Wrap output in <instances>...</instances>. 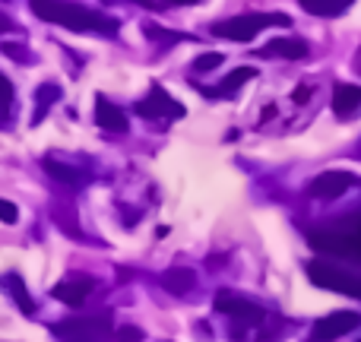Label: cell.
I'll use <instances>...</instances> for the list:
<instances>
[{"label": "cell", "instance_id": "obj_3", "mask_svg": "<svg viewBox=\"0 0 361 342\" xmlns=\"http://www.w3.org/2000/svg\"><path fill=\"white\" fill-rule=\"evenodd\" d=\"M61 342H105L111 336V314H92V317H67L51 326Z\"/></svg>", "mask_w": 361, "mask_h": 342}, {"label": "cell", "instance_id": "obj_7", "mask_svg": "<svg viewBox=\"0 0 361 342\" xmlns=\"http://www.w3.org/2000/svg\"><path fill=\"white\" fill-rule=\"evenodd\" d=\"M137 114L140 118H149V121H156V118H184V105L171 99L162 86H152L149 95L137 105Z\"/></svg>", "mask_w": 361, "mask_h": 342}, {"label": "cell", "instance_id": "obj_16", "mask_svg": "<svg viewBox=\"0 0 361 342\" xmlns=\"http://www.w3.org/2000/svg\"><path fill=\"white\" fill-rule=\"evenodd\" d=\"M298 4L305 6L307 13H314V16H339L352 0H298Z\"/></svg>", "mask_w": 361, "mask_h": 342}, {"label": "cell", "instance_id": "obj_22", "mask_svg": "<svg viewBox=\"0 0 361 342\" xmlns=\"http://www.w3.org/2000/svg\"><path fill=\"white\" fill-rule=\"evenodd\" d=\"M16 216H19V212H16V206H13L10 200H0V222L13 225V222H16Z\"/></svg>", "mask_w": 361, "mask_h": 342}, {"label": "cell", "instance_id": "obj_26", "mask_svg": "<svg viewBox=\"0 0 361 342\" xmlns=\"http://www.w3.org/2000/svg\"><path fill=\"white\" fill-rule=\"evenodd\" d=\"M130 4H140V6H156V4H149V0H130Z\"/></svg>", "mask_w": 361, "mask_h": 342}, {"label": "cell", "instance_id": "obj_13", "mask_svg": "<svg viewBox=\"0 0 361 342\" xmlns=\"http://www.w3.org/2000/svg\"><path fill=\"white\" fill-rule=\"evenodd\" d=\"M361 108V86H352V83H339L333 89V111L339 118H352Z\"/></svg>", "mask_w": 361, "mask_h": 342}, {"label": "cell", "instance_id": "obj_9", "mask_svg": "<svg viewBox=\"0 0 361 342\" xmlns=\"http://www.w3.org/2000/svg\"><path fill=\"white\" fill-rule=\"evenodd\" d=\"M92 288H95L92 279H86V276H76V279L57 282V286H54V298L63 301V305H70V307H80L82 301L89 298V292H92Z\"/></svg>", "mask_w": 361, "mask_h": 342}, {"label": "cell", "instance_id": "obj_20", "mask_svg": "<svg viewBox=\"0 0 361 342\" xmlns=\"http://www.w3.org/2000/svg\"><path fill=\"white\" fill-rule=\"evenodd\" d=\"M114 339L118 342H143V330H140V326H121V330L114 333Z\"/></svg>", "mask_w": 361, "mask_h": 342}, {"label": "cell", "instance_id": "obj_12", "mask_svg": "<svg viewBox=\"0 0 361 342\" xmlns=\"http://www.w3.org/2000/svg\"><path fill=\"white\" fill-rule=\"evenodd\" d=\"M307 54V42L301 38H273L260 48V57H286V61H301Z\"/></svg>", "mask_w": 361, "mask_h": 342}, {"label": "cell", "instance_id": "obj_14", "mask_svg": "<svg viewBox=\"0 0 361 342\" xmlns=\"http://www.w3.org/2000/svg\"><path fill=\"white\" fill-rule=\"evenodd\" d=\"M4 288H6V292H10V298L19 305V311H23V314H29V317H32V314H35V301L29 298V292H25V282L19 279L16 273H6V276H4Z\"/></svg>", "mask_w": 361, "mask_h": 342}, {"label": "cell", "instance_id": "obj_4", "mask_svg": "<svg viewBox=\"0 0 361 342\" xmlns=\"http://www.w3.org/2000/svg\"><path fill=\"white\" fill-rule=\"evenodd\" d=\"M307 279L320 288H330V292H339V295H352V298H361V279L355 276L343 273L339 267H330V263H307Z\"/></svg>", "mask_w": 361, "mask_h": 342}, {"label": "cell", "instance_id": "obj_18", "mask_svg": "<svg viewBox=\"0 0 361 342\" xmlns=\"http://www.w3.org/2000/svg\"><path fill=\"white\" fill-rule=\"evenodd\" d=\"M44 171H48V174H54L57 181H63V184H82V174H80V171L67 169V165L54 162V159H44Z\"/></svg>", "mask_w": 361, "mask_h": 342}, {"label": "cell", "instance_id": "obj_11", "mask_svg": "<svg viewBox=\"0 0 361 342\" xmlns=\"http://www.w3.org/2000/svg\"><path fill=\"white\" fill-rule=\"evenodd\" d=\"M254 76H257L254 67H238V70H231V73L225 76L222 86H212V89L209 86H197V89L203 95H209V99H228V95H235L238 89H241L247 80H254Z\"/></svg>", "mask_w": 361, "mask_h": 342}, {"label": "cell", "instance_id": "obj_25", "mask_svg": "<svg viewBox=\"0 0 361 342\" xmlns=\"http://www.w3.org/2000/svg\"><path fill=\"white\" fill-rule=\"evenodd\" d=\"M6 29H13V23L6 16H0V32H6Z\"/></svg>", "mask_w": 361, "mask_h": 342}, {"label": "cell", "instance_id": "obj_5", "mask_svg": "<svg viewBox=\"0 0 361 342\" xmlns=\"http://www.w3.org/2000/svg\"><path fill=\"white\" fill-rule=\"evenodd\" d=\"M358 326H361V314H355V311H336V314L320 317L317 324H314L311 339H307V342H333V339L345 336V333L358 330Z\"/></svg>", "mask_w": 361, "mask_h": 342}, {"label": "cell", "instance_id": "obj_24", "mask_svg": "<svg viewBox=\"0 0 361 342\" xmlns=\"http://www.w3.org/2000/svg\"><path fill=\"white\" fill-rule=\"evenodd\" d=\"M165 4H175V6H187V4H200V0H165Z\"/></svg>", "mask_w": 361, "mask_h": 342}, {"label": "cell", "instance_id": "obj_15", "mask_svg": "<svg viewBox=\"0 0 361 342\" xmlns=\"http://www.w3.org/2000/svg\"><path fill=\"white\" fill-rule=\"evenodd\" d=\"M193 282H197V273H193V269H184V267H175V269H169V273H162V286L175 295L190 292Z\"/></svg>", "mask_w": 361, "mask_h": 342}, {"label": "cell", "instance_id": "obj_23", "mask_svg": "<svg viewBox=\"0 0 361 342\" xmlns=\"http://www.w3.org/2000/svg\"><path fill=\"white\" fill-rule=\"evenodd\" d=\"M292 99H295V102H307V99H311V86H298Z\"/></svg>", "mask_w": 361, "mask_h": 342}, {"label": "cell", "instance_id": "obj_10", "mask_svg": "<svg viewBox=\"0 0 361 342\" xmlns=\"http://www.w3.org/2000/svg\"><path fill=\"white\" fill-rule=\"evenodd\" d=\"M95 124H99L102 130L124 133L127 130V114L121 111L118 105H111L105 95H95Z\"/></svg>", "mask_w": 361, "mask_h": 342}, {"label": "cell", "instance_id": "obj_2", "mask_svg": "<svg viewBox=\"0 0 361 342\" xmlns=\"http://www.w3.org/2000/svg\"><path fill=\"white\" fill-rule=\"evenodd\" d=\"M292 19L286 13H244V16H231L212 25L216 38H228V42H250L257 38L267 25H288Z\"/></svg>", "mask_w": 361, "mask_h": 342}, {"label": "cell", "instance_id": "obj_6", "mask_svg": "<svg viewBox=\"0 0 361 342\" xmlns=\"http://www.w3.org/2000/svg\"><path fill=\"white\" fill-rule=\"evenodd\" d=\"M212 305H216L219 314H225V317H235V320H241V324H250V326L263 324V317H267L260 305H254V301H247V298H238V295H231V292H219Z\"/></svg>", "mask_w": 361, "mask_h": 342}, {"label": "cell", "instance_id": "obj_19", "mask_svg": "<svg viewBox=\"0 0 361 342\" xmlns=\"http://www.w3.org/2000/svg\"><path fill=\"white\" fill-rule=\"evenodd\" d=\"M222 61H225V54H219V51H209V54H200L197 61H193V70H197V73H209V70H216Z\"/></svg>", "mask_w": 361, "mask_h": 342}, {"label": "cell", "instance_id": "obj_8", "mask_svg": "<svg viewBox=\"0 0 361 342\" xmlns=\"http://www.w3.org/2000/svg\"><path fill=\"white\" fill-rule=\"evenodd\" d=\"M352 184H355V178H352L349 171H324V174H317V178L311 181V197L336 200V197H343Z\"/></svg>", "mask_w": 361, "mask_h": 342}, {"label": "cell", "instance_id": "obj_21", "mask_svg": "<svg viewBox=\"0 0 361 342\" xmlns=\"http://www.w3.org/2000/svg\"><path fill=\"white\" fill-rule=\"evenodd\" d=\"M10 99H13V86H10V80H6V76L0 73V114L6 111V105H10Z\"/></svg>", "mask_w": 361, "mask_h": 342}, {"label": "cell", "instance_id": "obj_17", "mask_svg": "<svg viewBox=\"0 0 361 342\" xmlns=\"http://www.w3.org/2000/svg\"><path fill=\"white\" fill-rule=\"evenodd\" d=\"M57 99H61V86H54V83H48V86H38V92H35L38 108H35V118H32V124H42V118L48 114V108L54 105Z\"/></svg>", "mask_w": 361, "mask_h": 342}, {"label": "cell", "instance_id": "obj_1", "mask_svg": "<svg viewBox=\"0 0 361 342\" xmlns=\"http://www.w3.org/2000/svg\"><path fill=\"white\" fill-rule=\"evenodd\" d=\"M32 13L44 23L63 25L70 32H102V35H114L118 23L111 16H102L95 10H86L80 4H67V0H29Z\"/></svg>", "mask_w": 361, "mask_h": 342}]
</instances>
